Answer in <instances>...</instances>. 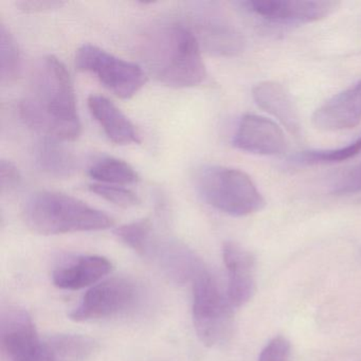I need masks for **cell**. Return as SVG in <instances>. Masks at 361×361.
<instances>
[{
    "label": "cell",
    "instance_id": "cell-1",
    "mask_svg": "<svg viewBox=\"0 0 361 361\" xmlns=\"http://www.w3.org/2000/svg\"><path fill=\"white\" fill-rule=\"evenodd\" d=\"M29 128L46 138L73 141L81 134L75 90L65 65L54 56H45L33 71L28 92L20 105Z\"/></svg>",
    "mask_w": 361,
    "mask_h": 361
},
{
    "label": "cell",
    "instance_id": "cell-2",
    "mask_svg": "<svg viewBox=\"0 0 361 361\" xmlns=\"http://www.w3.org/2000/svg\"><path fill=\"white\" fill-rule=\"evenodd\" d=\"M141 54L156 79L169 87H193L206 79L202 47L187 25L154 28L145 35Z\"/></svg>",
    "mask_w": 361,
    "mask_h": 361
},
{
    "label": "cell",
    "instance_id": "cell-3",
    "mask_svg": "<svg viewBox=\"0 0 361 361\" xmlns=\"http://www.w3.org/2000/svg\"><path fill=\"white\" fill-rule=\"evenodd\" d=\"M24 219L32 231L43 235L99 231L115 224L103 211L54 191L33 194L25 204Z\"/></svg>",
    "mask_w": 361,
    "mask_h": 361
},
{
    "label": "cell",
    "instance_id": "cell-4",
    "mask_svg": "<svg viewBox=\"0 0 361 361\" xmlns=\"http://www.w3.org/2000/svg\"><path fill=\"white\" fill-rule=\"evenodd\" d=\"M194 185L209 206L231 216H247L266 206L263 195L251 177L236 169L200 166L194 175Z\"/></svg>",
    "mask_w": 361,
    "mask_h": 361
},
{
    "label": "cell",
    "instance_id": "cell-5",
    "mask_svg": "<svg viewBox=\"0 0 361 361\" xmlns=\"http://www.w3.org/2000/svg\"><path fill=\"white\" fill-rule=\"evenodd\" d=\"M194 327L197 337L207 346H221L233 335V306L227 293L221 291L213 274L202 267L193 280Z\"/></svg>",
    "mask_w": 361,
    "mask_h": 361
},
{
    "label": "cell",
    "instance_id": "cell-6",
    "mask_svg": "<svg viewBox=\"0 0 361 361\" xmlns=\"http://www.w3.org/2000/svg\"><path fill=\"white\" fill-rule=\"evenodd\" d=\"M75 67L92 73L118 98L128 100L147 83V75L139 65L128 62L105 50L84 44L75 52Z\"/></svg>",
    "mask_w": 361,
    "mask_h": 361
},
{
    "label": "cell",
    "instance_id": "cell-7",
    "mask_svg": "<svg viewBox=\"0 0 361 361\" xmlns=\"http://www.w3.org/2000/svg\"><path fill=\"white\" fill-rule=\"evenodd\" d=\"M138 288L130 279L116 276L94 285L69 314L75 322L100 320L123 314L133 307Z\"/></svg>",
    "mask_w": 361,
    "mask_h": 361
},
{
    "label": "cell",
    "instance_id": "cell-8",
    "mask_svg": "<svg viewBox=\"0 0 361 361\" xmlns=\"http://www.w3.org/2000/svg\"><path fill=\"white\" fill-rule=\"evenodd\" d=\"M43 339L30 314L18 307H8L0 318V348L6 361H37Z\"/></svg>",
    "mask_w": 361,
    "mask_h": 361
},
{
    "label": "cell",
    "instance_id": "cell-9",
    "mask_svg": "<svg viewBox=\"0 0 361 361\" xmlns=\"http://www.w3.org/2000/svg\"><path fill=\"white\" fill-rule=\"evenodd\" d=\"M190 29L200 47L219 56H235L245 49L240 31L216 10L202 9L192 16Z\"/></svg>",
    "mask_w": 361,
    "mask_h": 361
},
{
    "label": "cell",
    "instance_id": "cell-10",
    "mask_svg": "<svg viewBox=\"0 0 361 361\" xmlns=\"http://www.w3.org/2000/svg\"><path fill=\"white\" fill-rule=\"evenodd\" d=\"M243 6L270 22L308 24L331 16L340 3L331 0H247Z\"/></svg>",
    "mask_w": 361,
    "mask_h": 361
},
{
    "label": "cell",
    "instance_id": "cell-11",
    "mask_svg": "<svg viewBox=\"0 0 361 361\" xmlns=\"http://www.w3.org/2000/svg\"><path fill=\"white\" fill-rule=\"evenodd\" d=\"M233 145L240 151L264 156H281L288 149L282 128L257 115L242 118L233 137Z\"/></svg>",
    "mask_w": 361,
    "mask_h": 361
},
{
    "label": "cell",
    "instance_id": "cell-12",
    "mask_svg": "<svg viewBox=\"0 0 361 361\" xmlns=\"http://www.w3.org/2000/svg\"><path fill=\"white\" fill-rule=\"evenodd\" d=\"M223 259L228 274V299L233 307L244 306L257 290L255 257L242 245L228 240L223 246Z\"/></svg>",
    "mask_w": 361,
    "mask_h": 361
},
{
    "label": "cell",
    "instance_id": "cell-13",
    "mask_svg": "<svg viewBox=\"0 0 361 361\" xmlns=\"http://www.w3.org/2000/svg\"><path fill=\"white\" fill-rule=\"evenodd\" d=\"M312 122L319 130H350L361 122V81L333 97L312 116Z\"/></svg>",
    "mask_w": 361,
    "mask_h": 361
},
{
    "label": "cell",
    "instance_id": "cell-14",
    "mask_svg": "<svg viewBox=\"0 0 361 361\" xmlns=\"http://www.w3.org/2000/svg\"><path fill=\"white\" fill-rule=\"evenodd\" d=\"M111 262L100 255H82L68 264L56 268L52 281L56 287L66 290H79L96 285L111 271Z\"/></svg>",
    "mask_w": 361,
    "mask_h": 361
},
{
    "label": "cell",
    "instance_id": "cell-15",
    "mask_svg": "<svg viewBox=\"0 0 361 361\" xmlns=\"http://www.w3.org/2000/svg\"><path fill=\"white\" fill-rule=\"evenodd\" d=\"M88 109L111 142L119 145L140 143V135L134 124L109 99L92 94L88 98Z\"/></svg>",
    "mask_w": 361,
    "mask_h": 361
},
{
    "label": "cell",
    "instance_id": "cell-16",
    "mask_svg": "<svg viewBox=\"0 0 361 361\" xmlns=\"http://www.w3.org/2000/svg\"><path fill=\"white\" fill-rule=\"evenodd\" d=\"M257 104L279 120L290 134H301L299 111L289 92L276 82H262L252 90Z\"/></svg>",
    "mask_w": 361,
    "mask_h": 361
},
{
    "label": "cell",
    "instance_id": "cell-17",
    "mask_svg": "<svg viewBox=\"0 0 361 361\" xmlns=\"http://www.w3.org/2000/svg\"><path fill=\"white\" fill-rule=\"evenodd\" d=\"M96 350V341L87 336L60 334L43 339L37 361H88Z\"/></svg>",
    "mask_w": 361,
    "mask_h": 361
},
{
    "label": "cell",
    "instance_id": "cell-18",
    "mask_svg": "<svg viewBox=\"0 0 361 361\" xmlns=\"http://www.w3.org/2000/svg\"><path fill=\"white\" fill-rule=\"evenodd\" d=\"M59 142L51 138L42 140L35 149V164L49 176L67 178L77 170V160L73 153Z\"/></svg>",
    "mask_w": 361,
    "mask_h": 361
},
{
    "label": "cell",
    "instance_id": "cell-19",
    "mask_svg": "<svg viewBox=\"0 0 361 361\" xmlns=\"http://www.w3.org/2000/svg\"><path fill=\"white\" fill-rule=\"evenodd\" d=\"M88 174L99 183L114 185H126L136 183L138 174L132 166L123 160L114 157H105L94 162Z\"/></svg>",
    "mask_w": 361,
    "mask_h": 361
},
{
    "label": "cell",
    "instance_id": "cell-20",
    "mask_svg": "<svg viewBox=\"0 0 361 361\" xmlns=\"http://www.w3.org/2000/svg\"><path fill=\"white\" fill-rule=\"evenodd\" d=\"M22 73V56L13 35L0 26V81L3 85L16 83Z\"/></svg>",
    "mask_w": 361,
    "mask_h": 361
},
{
    "label": "cell",
    "instance_id": "cell-21",
    "mask_svg": "<svg viewBox=\"0 0 361 361\" xmlns=\"http://www.w3.org/2000/svg\"><path fill=\"white\" fill-rule=\"evenodd\" d=\"M115 233L120 240L138 255L145 257H151L156 240L154 238L153 225L149 219L126 224L118 228Z\"/></svg>",
    "mask_w": 361,
    "mask_h": 361
},
{
    "label": "cell",
    "instance_id": "cell-22",
    "mask_svg": "<svg viewBox=\"0 0 361 361\" xmlns=\"http://www.w3.org/2000/svg\"><path fill=\"white\" fill-rule=\"evenodd\" d=\"M361 153V137L344 147L326 151H307L297 154L291 158L293 164L300 166L334 164L354 158Z\"/></svg>",
    "mask_w": 361,
    "mask_h": 361
},
{
    "label": "cell",
    "instance_id": "cell-23",
    "mask_svg": "<svg viewBox=\"0 0 361 361\" xmlns=\"http://www.w3.org/2000/svg\"><path fill=\"white\" fill-rule=\"evenodd\" d=\"M92 193L100 196L106 202H111L121 208H133L139 204L140 200L135 192L122 187V185H105V183H94L90 185Z\"/></svg>",
    "mask_w": 361,
    "mask_h": 361
},
{
    "label": "cell",
    "instance_id": "cell-24",
    "mask_svg": "<svg viewBox=\"0 0 361 361\" xmlns=\"http://www.w3.org/2000/svg\"><path fill=\"white\" fill-rule=\"evenodd\" d=\"M291 344L287 338L276 336L262 350L259 361H290Z\"/></svg>",
    "mask_w": 361,
    "mask_h": 361
},
{
    "label": "cell",
    "instance_id": "cell-25",
    "mask_svg": "<svg viewBox=\"0 0 361 361\" xmlns=\"http://www.w3.org/2000/svg\"><path fill=\"white\" fill-rule=\"evenodd\" d=\"M22 175L13 162L1 160L0 162V190L1 194H11L20 188Z\"/></svg>",
    "mask_w": 361,
    "mask_h": 361
},
{
    "label": "cell",
    "instance_id": "cell-26",
    "mask_svg": "<svg viewBox=\"0 0 361 361\" xmlns=\"http://www.w3.org/2000/svg\"><path fill=\"white\" fill-rule=\"evenodd\" d=\"M359 192H361V164L340 177L333 187V193L336 195H348Z\"/></svg>",
    "mask_w": 361,
    "mask_h": 361
},
{
    "label": "cell",
    "instance_id": "cell-27",
    "mask_svg": "<svg viewBox=\"0 0 361 361\" xmlns=\"http://www.w3.org/2000/svg\"><path fill=\"white\" fill-rule=\"evenodd\" d=\"M64 3L62 1H47V0H22L16 3V7L27 13H37V12L50 11L59 9Z\"/></svg>",
    "mask_w": 361,
    "mask_h": 361
}]
</instances>
